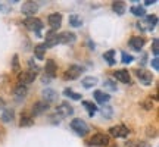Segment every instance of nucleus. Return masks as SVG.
<instances>
[{
	"label": "nucleus",
	"instance_id": "nucleus-9",
	"mask_svg": "<svg viewBox=\"0 0 159 147\" xmlns=\"http://www.w3.org/2000/svg\"><path fill=\"white\" fill-rule=\"evenodd\" d=\"M47 109H49V103H46L44 100L35 102L34 105H33V109H31V115H33V116L43 115L44 112H47Z\"/></svg>",
	"mask_w": 159,
	"mask_h": 147
},
{
	"label": "nucleus",
	"instance_id": "nucleus-8",
	"mask_svg": "<svg viewBox=\"0 0 159 147\" xmlns=\"http://www.w3.org/2000/svg\"><path fill=\"white\" fill-rule=\"evenodd\" d=\"M109 144V137L106 134L97 132L90 138V146H108Z\"/></svg>",
	"mask_w": 159,
	"mask_h": 147
},
{
	"label": "nucleus",
	"instance_id": "nucleus-7",
	"mask_svg": "<svg viewBox=\"0 0 159 147\" xmlns=\"http://www.w3.org/2000/svg\"><path fill=\"white\" fill-rule=\"evenodd\" d=\"M109 134L115 138H124L130 134V130L125 127V125H115V127H111L109 128Z\"/></svg>",
	"mask_w": 159,
	"mask_h": 147
},
{
	"label": "nucleus",
	"instance_id": "nucleus-23",
	"mask_svg": "<svg viewBox=\"0 0 159 147\" xmlns=\"http://www.w3.org/2000/svg\"><path fill=\"white\" fill-rule=\"evenodd\" d=\"M34 55L37 59L43 60V59H44V55H46V46L44 44H37L34 47Z\"/></svg>",
	"mask_w": 159,
	"mask_h": 147
},
{
	"label": "nucleus",
	"instance_id": "nucleus-28",
	"mask_svg": "<svg viewBox=\"0 0 159 147\" xmlns=\"http://www.w3.org/2000/svg\"><path fill=\"white\" fill-rule=\"evenodd\" d=\"M130 12L134 15V16H139V18H142L146 15V9H144L143 6H133L130 9Z\"/></svg>",
	"mask_w": 159,
	"mask_h": 147
},
{
	"label": "nucleus",
	"instance_id": "nucleus-18",
	"mask_svg": "<svg viewBox=\"0 0 159 147\" xmlns=\"http://www.w3.org/2000/svg\"><path fill=\"white\" fill-rule=\"evenodd\" d=\"M43 97H44V102L46 103H50V102H55L57 97V93L55 90H52V88H46L43 91Z\"/></svg>",
	"mask_w": 159,
	"mask_h": 147
},
{
	"label": "nucleus",
	"instance_id": "nucleus-26",
	"mask_svg": "<svg viewBox=\"0 0 159 147\" xmlns=\"http://www.w3.org/2000/svg\"><path fill=\"white\" fill-rule=\"evenodd\" d=\"M103 59L108 62V65H115V50H108L103 53Z\"/></svg>",
	"mask_w": 159,
	"mask_h": 147
},
{
	"label": "nucleus",
	"instance_id": "nucleus-5",
	"mask_svg": "<svg viewBox=\"0 0 159 147\" xmlns=\"http://www.w3.org/2000/svg\"><path fill=\"white\" fill-rule=\"evenodd\" d=\"M81 72H83V68L81 66H78V65H71L66 71H65V74H63V79L65 81H74V79H77L81 75Z\"/></svg>",
	"mask_w": 159,
	"mask_h": 147
},
{
	"label": "nucleus",
	"instance_id": "nucleus-20",
	"mask_svg": "<svg viewBox=\"0 0 159 147\" xmlns=\"http://www.w3.org/2000/svg\"><path fill=\"white\" fill-rule=\"evenodd\" d=\"M81 85L84 88H91V87L97 85V78L96 77H85V78L81 79Z\"/></svg>",
	"mask_w": 159,
	"mask_h": 147
},
{
	"label": "nucleus",
	"instance_id": "nucleus-1",
	"mask_svg": "<svg viewBox=\"0 0 159 147\" xmlns=\"http://www.w3.org/2000/svg\"><path fill=\"white\" fill-rule=\"evenodd\" d=\"M71 128H72V131L74 132H77L78 136H81V137H84L87 132H89V125L85 124V121H83L81 118H75V119H72L71 121Z\"/></svg>",
	"mask_w": 159,
	"mask_h": 147
},
{
	"label": "nucleus",
	"instance_id": "nucleus-12",
	"mask_svg": "<svg viewBox=\"0 0 159 147\" xmlns=\"http://www.w3.org/2000/svg\"><path fill=\"white\" fill-rule=\"evenodd\" d=\"M114 78L119 82H124V84H131V77L130 72L127 69H118L114 72Z\"/></svg>",
	"mask_w": 159,
	"mask_h": 147
},
{
	"label": "nucleus",
	"instance_id": "nucleus-17",
	"mask_svg": "<svg viewBox=\"0 0 159 147\" xmlns=\"http://www.w3.org/2000/svg\"><path fill=\"white\" fill-rule=\"evenodd\" d=\"M46 74L49 75V78H53L56 75V63H55V60H52V59L46 60Z\"/></svg>",
	"mask_w": 159,
	"mask_h": 147
},
{
	"label": "nucleus",
	"instance_id": "nucleus-22",
	"mask_svg": "<svg viewBox=\"0 0 159 147\" xmlns=\"http://www.w3.org/2000/svg\"><path fill=\"white\" fill-rule=\"evenodd\" d=\"M112 11L116 15H124L125 13V3L124 2H114L112 3Z\"/></svg>",
	"mask_w": 159,
	"mask_h": 147
},
{
	"label": "nucleus",
	"instance_id": "nucleus-19",
	"mask_svg": "<svg viewBox=\"0 0 159 147\" xmlns=\"http://www.w3.org/2000/svg\"><path fill=\"white\" fill-rule=\"evenodd\" d=\"M55 44H57V34H55V31H50L49 34L46 35L44 46H46V49H47V47H52V46H55Z\"/></svg>",
	"mask_w": 159,
	"mask_h": 147
},
{
	"label": "nucleus",
	"instance_id": "nucleus-6",
	"mask_svg": "<svg viewBox=\"0 0 159 147\" xmlns=\"http://www.w3.org/2000/svg\"><path fill=\"white\" fill-rule=\"evenodd\" d=\"M74 113V108L69 105V103L66 102H62L57 105L56 108V115L59 116V118H68L69 115H72Z\"/></svg>",
	"mask_w": 159,
	"mask_h": 147
},
{
	"label": "nucleus",
	"instance_id": "nucleus-36",
	"mask_svg": "<svg viewBox=\"0 0 159 147\" xmlns=\"http://www.w3.org/2000/svg\"><path fill=\"white\" fill-rule=\"evenodd\" d=\"M153 3H158V0H146V2H144L146 6H150V5H153Z\"/></svg>",
	"mask_w": 159,
	"mask_h": 147
},
{
	"label": "nucleus",
	"instance_id": "nucleus-25",
	"mask_svg": "<svg viewBox=\"0 0 159 147\" xmlns=\"http://www.w3.org/2000/svg\"><path fill=\"white\" fill-rule=\"evenodd\" d=\"M13 116H15V113L12 109H3V113H2V121L3 122H11L13 121Z\"/></svg>",
	"mask_w": 159,
	"mask_h": 147
},
{
	"label": "nucleus",
	"instance_id": "nucleus-21",
	"mask_svg": "<svg viewBox=\"0 0 159 147\" xmlns=\"http://www.w3.org/2000/svg\"><path fill=\"white\" fill-rule=\"evenodd\" d=\"M69 25H71V27H74V28H80V27L83 25V19H81V16L77 15V13L69 15Z\"/></svg>",
	"mask_w": 159,
	"mask_h": 147
},
{
	"label": "nucleus",
	"instance_id": "nucleus-10",
	"mask_svg": "<svg viewBox=\"0 0 159 147\" xmlns=\"http://www.w3.org/2000/svg\"><path fill=\"white\" fill-rule=\"evenodd\" d=\"M75 40H77V35L69 31H63L61 34H57V43L61 44H72Z\"/></svg>",
	"mask_w": 159,
	"mask_h": 147
},
{
	"label": "nucleus",
	"instance_id": "nucleus-15",
	"mask_svg": "<svg viewBox=\"0 0 159 147\" xmlns=\"http://www.w3.org/2000/svg\"><path fill=\"white\" fill-rule=\"evenodd\" d=\"M93 96H94V99H96V102L100 103V105H105V103H108L109 100H111V96H109L108 93L102 91V90H96Z\"/></svg>",
	"mask_w": 159,
	"mask_h": 147
},
{
	"label": "nucleus",
	"instance_id": "nucleus-14",
	"mask_svg": "<svg viewBox=\"0 0 159 147\" xmlns=\"http://www.w3.org/2000/svg\"><path fill=\"white\" fill-rule=\"evenodd\" d=\"M144 43H146V40L143 38V37H137V35H134V37H131V38H130V46L136 51L142 50L143 46H144Z\"/></svg>",
	"mask_w": 159,
	"mask_h": 147
},
{
	"label": "nucleus",
	"instance_id": "nucleus-29",
	"mask_svg": "<svg viewBox=\"0 0 159 147\" xmlns=\"http://www.w3.org/2000/svg\"><path fill=\"white\" fill-rule=\"evenodd\" d=\"M146 22L149 25V29H153L156 27V24H158V16L156 15H149V16H146Z\"/></svg>",
	"mask_w": 159,
	"mask_h": 147
},
{
	"label": "nucleus",
	"instance_id": "nucleus-30",
	"mask_svg": "<svg viewBox=\"0 0 159 147\" xmlns=\"http://www.w3.org/2000/svg\"><path fill=\"white\" fill-rule=\"evenodd\" d=\"M63 94H65L66 97H69V99H72V100H80V99H81V94H78V93L72 91L71 88H66V90L63 91Z\"/></svg>",
	"mask_w": 159,
	"mask_h": 147
},
{
	"label": "nucleus",
	"instance_id": "nucleus-33",
	"mask_svg": "<svg viewBox=\"0 0 159 147\" xmlns=\"http://www.w3.org/2000/svg\"><path fill=\"white\" fill-rule=\"evenodd\" d=\"M105 85H106V88H109V90H112V91H115L116 90V85L111 81V79H108V81H105Z\"/></svg>",
	"mask_w": 159,
	"mask_h": 147
},
{
	"label": "nucleus",
	"instance_id": "nucleus-3",
	"mask_svg": "<svg viewBox=\"0 0 159 147\" xmlns=\"http://www.w3.org/2000/svg\"><path fill=\"white\" fill-rule=\"evenodd\" d=\"M35 78H37V72L35 71H33V69L22 71V72H19V75H18V82L21 85H27V84L34 82Z\"/></svg>",
	"mask_w": 159,
	"mask_h": 147
},
{
	"label": "nucleus",
	"instance_id": "nucleus-24",
	"mask_svg": "<svg viewBox=\"0 0 159 147\" xmlns=\"http://www.w3.org/2000/svg\"><path fill=\"white\" fill-rule=\"evenodd\" d=\"M83 106L85 108V110L89 112V115H90V116H93V115L97 112V106L93 102H87V100H84V102H83Z\"/></svg>",
	"mask_w": 159,
	"mask_h": 147
},
{
	"label": "nucleus",
	"instance_id": "nucleus-31",
	"mask_svg": "<svg viewBox=\"0 0 159 147\" xmlns=\"http://www.w3.org/2000/svg\"><path fill=\"white\" fill-rule=\"evenodd\" d=\"M121 60H122V63H131L133 60H134V57L131 56V55H128V53L122 51V55H121Z\"/></svg>",
	"mask_w": 159,
	"mask_h": 147
},
{
	"label": "nucleus",
	"instance_id": "nucleus-32",
	"mask_svg": "<svg viewBox=\"0 0 159 147\" xmlns=\"http://www.w3.org/2000/svg\"><path fill=\"white\" fill-rule=\"evenodd\" d=\"M152 51H153L155 57H158V53H159V47H158V38L153 40V47H152Z\"/></svg>",
	"mask_w": 159,
	"mask_h": 147
},
{
	"label": "nucleus",
	"instance_id": "nucleus-39",
	"mask_svg": "<svg viewBox=\"0 0 159 147\" xmlns=\"http://www.w3.org/2000/svg\"><path fill=\"white\" fill-rule=\"evenodd\" d=\"M0 132H2V130H0Z\"/></svg>",
	"mask_w": 159,
	"mask_h": 147
},
{
	"label": "nucleus",
	"instance_id": "nucleus-35",
	"mask_svg": "<svg viewBox=\"0 0 159 147\" xmlns=\"http://www.w3.org/2000/svg\"><path fill=\"white\" fill-rule=\"evenodd\" d=\"M18 68H19V63H18V56L15 55L13 56V69H18Z\"/></svg>",
	"mask_w": 159,
	"mask_h": 147
},
{
	"label": "nucleus",
	"instance_id": "nucleus-34",
	"mask_svg": "<svg viewBox=\"0 0 159 147\" xmlns=\"http://www.w3.org/2000/svg\"><path fill=\"white\" fill-rule=\"evenodd\" d=\"M159 60H158V57H153L152 59V66H153V69L155 71H159Z\"/></svg>",
	"mask_w": 159,
	"mask_h": 147
},
{
	"label": "nucleus",
	"instance_id": "nucleus-4",
	"mask_svg": "<svg viewBox=\"0 0 159 147\" xmlns=\"http://www.w3.org/2000/svg\"><path fill=\"white\" fill-rule=\"evenodd\" d=\"M136 75L143 85H150L153 82V74L150 71H148V69H143V68L136 69Z\"/></svg>",
	"mask_w": 159,
	"mask_h": 147
},
{
	"label": "nucleus",
	"instance_id": "nucleus-11",
	"mask_svg": "<svg viewBox=\"0 0 159 147\" xmlns=\"http://www.w3.org/2000/svg\"><path fill=\"white\" fill-rule=\"evenodd\" d=\"M21 11H22L24 15H27L28 18H31V15H35L37 11H39V5L35 3V2H25L21 7Z\"/></svg>",
	"mask_w": 159,
	"mask_h": 147
},
{
	"label": "nucleus",
	"instance_id": "nucleus-13",
	"mask_svg": "<svg viewBox=\"0 0 159 147\" xmlns=\"http://www.w3.org/2000/svg\"><path fill=\"white\" fill-rule=\"evenodd\" d=\"M47 22H49V25H50L52 31H55V29H57L59 27H61V24H62V15L57 13V12L50 13L49 18H47Z\"/></svg>",
	"mask_w": 159,
	"mask_h": 147
},
{
	"label": "nucleus",
	"instance_id": "nucleus-27",
	"mask_svg": "<svg viewBox=\"0 0 159 147\" xmlns=\"http://www.w3.org/2000/svg\"><path fill=\"white\" fill-rule=\"evenodd\" d=\"M15 96L18 97V99H24V97L27 96V85H21V84H18L16 85V88H15Z\"/></svg>",
	"mask_w": 159,
	"mask_h": 147
},
{
	"label": "nucleus",
	"instance_id": "nucleus-2",
	"mask_svg": "<svg viewBox=\"0 0 159 147\" xmlns=\"http://www.w3.org/2000/svg\"><path fill=\"white\" fill-rule=\"evenodd\" d=\"M22 27H25L27 29L30 31H34V33H40L41 29H43V22H41V19L39 18H25L22 21Z\"/></svg>",
	"mask_w": 159,
	"mask_h": 147
},
{
	"label": "nucleus",
	"instance_id": "nucleus-37",
	"mask_svg": "<svg viewBox=\"0 0 159 147\" xmlns=\"http://www.w3.org/2000/svg\"><path fill=\"white\" fill-rule=\"evenodd\" d=\"M0 11L3 12V13H6V12H9V7H5L3 3H0Z\"/></svg>",
	"mask_w": 159,
	"mask_h": 147
},
{
	"label": "nucleus",
	"instance_id": "nucleus-38",
	"mask_svg": "<svg viewBox=\"0 0 159 147\" xmlns=\"http://www.w3.org/2000/svg\"><path fill=\"white\" fill-rule=\"evenodd\" d=\"M3 108H5V100L0 99V109H3Z\"/></svg>",
	"mask_w": 159,
	"mask_h": 147
},
{
	"label": "nucleus",
	"instance_id": "nucleus-16",
	"mask_svg": "<svg viewBox=\"0 0 159 147\" xmlns=\"http://www.w3.org/2000/svg\"><path fill=\"white\" fill-rule=\"evenodd\" d=\"M34 124V116L31 113H22L19 119V127H31Z\"/></svg>",
	"mask_w": 159,
	"mask_h": 147
}]
</instances>
